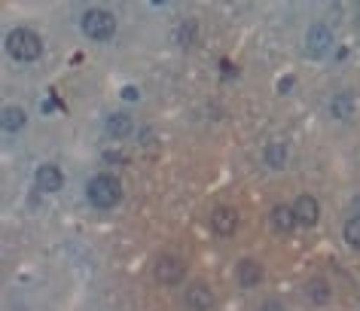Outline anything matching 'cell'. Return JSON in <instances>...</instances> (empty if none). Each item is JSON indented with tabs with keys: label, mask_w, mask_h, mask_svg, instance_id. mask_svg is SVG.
I'll use <instances>...</instances> for the list:
<instances>
[{
	"label": "cell",
	"mask_w": 360,
	"mask_h": 311,
	"mask_svg": "<svg viewBox=\"0 0 360 311\" xmlns=\"http://www.w3.org/2000/svg\"><path fill=\"white\" fill-rule=\"evenodd\" d=\"M34 183H37L40 192L52 195V192H61V186H65V174H61L58 165H40L37 174H34Z\"/></svg>",
	"instance_id": "7"
},
{
	"label": "cell",
	"mask_w": 360,
	"mask_h": 311,
	"mask_svg": "<svg viewBox=\"0 0 360 311\" xmlns=\"http://www.w3.org/2000/svg\"><path fill=\"white\" fill-rule=\"evenodd\" d=\"M342 238H345V244L351 247V251H360V214L345 220V226H342Z\"/></svg>",
	"instance_id": "17"
},
{
	"label": "cell",
	"mask_w": 360,
	"mask_h": 311,
	"mask_svg": "<svg viewBox=\"0 0 360 311\" xmlns=\"http://www.w3.org/2000/svg\"><path fill=\"white\" fill-rule=\"evenodd\" d=\"M153 274H156V281H159V284L171 287V284H180V281H183V274H187V265H183L180 256L165 253V256H159V260H156Z\"/></svg>",
	"instance_id": "5"
},
{
	"label": "cell",
	"mask_w": 360,
	"mask_h": 311,
	"mask_svg": "<svg viewBox=\"0 0 360 311\" xmlns=\"http://www.w3.org/2000/svg\"><path fill=\"white\" fill-rule=\"evenodd\" d=\"M122 98H126V101H140V88L138 86H122Z\"/></svg>",
	"instance_id": "19"
},
{
	"label": "cell",
	"mask_w": 360,
	"mask_h": 311,
	"mask_svg": "<svg viewBox=\"0 0 360 311\" xmlns=\"http://www.w3.org/2000/svg\"><path fill=\"white\" fill-rule=\"evenodd\" d=\"M174 40H178V46L189 49L192 40H196V22H192V19H183V22L178 25V31H174Z\"/></svg>",
	"instance_id": "18"
},
{
	"label": "cell",
	"mask_w": 360,
	"mask_h": 311,
	"mask_svg": "<svg viewBox=\"0 0 360 311\" xmlns=\"http://www.w3.org/2000/svg\"><path fill=\"white\" fill-rule=\"evenodd\" d=\"M293 214H296V223L300 226H314L321 220V201L314 195L302 192L300 199L293 201Z\"/></svg>",
	"instance_id": "6"
},
{
	"label": "cell",
	"mask_w": 360,
	"mask_h": 311,
	"mask_svg": "<svg viewBox=\"0 0 360 311\" xmlns=\"http://www.w3.org/2000/svg\"><path fill=\"white\" fill-rule=\"evenodd\" d=\"M305 296L312 299V305H330V302H333V287H330V281L312 278L309 284H305Z\"/></svg>",
	"instance_id": "15"
},
{
	"label": "cell",
	"mask_w": 360,
	"mask_h": 311,
	"mask_svg": "<svg viewBox=\"0 0 360 311\" xmlns=\"http://www.w3.org/2000/svg\"><path fill=\"white\" fill-rule=\"evenodd\" d=\"M235 274H239V284L244 290H253L257 284H262V265L257 260H241Z\"/></svg>",
	"instance_id": "14"
},
{
	"label": "cell",
	"mask_w": 360,
	"mask_h": 311,
	"mask_svg": "<svg viewBox=\"0 0 360 311\" xmlns=\"http://www.w3.org/2000/svg\"><path fill=\"white\" fill-rule=\"evenodd\" d=\"M214 290L208 287V284H192V287L187 290V305L192 311H211L214 308Z\"/></svg>",
	"instance_id": "12"
},
{
	"label": "cell",
	"mask_w": 360,
	"mask_h": 311,
	"mask_svg": "<svg viewBox=\"0 0 360 311\" xmlns=\"http://www.w3.org/2000/svg\"><path fill=\"white\" fill-rule=\"evenodd\" d=\"M0 119H4V131H10V135H19L28 126V113L22 107H4V117Z\"/></svg>",
	"instance_id": "16"
},
{
	"label": "cell",
	"mask_w": 360,
	"mask_h": 311,
	"mask_svg": "<svg viewBox=\"0 0 360 311\" xmlns=\"http://www.w3.org/2000/svg\"><path fill=\"white\" fill-rule=\"evenodd\" d=\"M272 226H275V232L281 235H287V232H293L296 226V214H293V204H275L272 208Z\"/></svg>",
	"instance_id": "13"
},
{
	"label": "cell",
	"mask_w": 360,
	"mask_h": 311,
	"mask_svg": "<svg viewBox=\"0 0 360 311\" xmlns=\"http://www.w3.org/2000/svg\"><path fill=\"white\" fill-rule=\"evenodd\" d=\"M6 52L19 65H34L43 58V37L31 28H13L6 34Z\"/></svg>",
	"instance_id": "1"
},
{
	"label": "cell",
	"mask_w": 360,
	"mask_h": 311,
	"mask_svg": "<svg viewBox=\"0 0 360 311\" xmlns=\"http://www.w3.org/2000/svg\"><path fill=\"white\" fill-rule=\"evenodd\" d=\"M354 113H357V98H354V92H339V95H333V101H330V117H333V119L351 122V119H354Z\"/></svg>",
	"instance_id": "9"
},
{
	"label": "cell",
	"mask_w": 360,
	"mask_h": 311,
	"mask_svg": "<svg viewBox=\"0 0 360 311\" xmlns=\"http://www.w3.org/2000/svg\"><path fill=\"white\" fill-rule=\"evenodd\" d=\"M260 311H287V308L281 305V302H262V305H260Z\"/></svg>",
	"instance_id": "20"
},
{
	"label": "cell",
	"mask_w": 360,
	"mask_h": 311,
	"mask_svg": "<svg viewBox=\"0 0 360 311\" xmlns=\"http://www.w3.org/2000/svg\"><path fill=\"white\" fill-rule=\"evenodd\" d=\"M211 229H214L217 235H232L235 229H239V211L229 208V204L214 208V214H211Z\"/></svg>",
	"instance_id": "8"
},
{
	"label": "cell",
	"mask_w": 360,
	"mask_h": 311,
	"mask_svg": "<svg viewBox=\"0 0 360 311\" xmlns=\"http://www.w3.org/2000/svg\"><path fill=\"white\" fill-rule=\"evenodd\" d=\"M104 131H107L113 140H126L135 135V119H131L128 113H110V117L104 119Z\"/></svg>",
	"instance_id": "11"
},
{
	"label": "cell",
	"mask_w": 360,
	"mask_h": 311,
	"mask_svg": "<svg viewBox=\"0 0 360 311\" xmlns=\"http://www.w3.org/2000/svg\"><path fill=\"white\" fill-rule=\"evenodd\" d=\"M86 199H89V204H92V208H98V211L116 208L119 199H122V183H119V177L110 174V171L95 174L92 180L86 183Z\"/></svg>",
	"instance_id": "2"
},
{
	"label": "cell",
	"mask_w": 360,
	"mask_h": 311,
	"mask_svg": "<svg viewBox=\"0 0 360 311\" xmlns=\"http://www.w3.org/2000/svg\"><path fill=\"white\" fill-rule=\"evenodd\" d=\"M333 43H336V37H333L330 25H324V22L312 25V28L305 31V52H309L312 58H324V55H330Z\"/></svg>",
	"instance_id": "4"
},
{
	"label": "cell",
	"mask_w": 360,
	"mask_h": 311,
	"mask_svg": "<svg viewBox=\"0 0 360 311\" xmlns=\"http://www.w3.org/2000/svg\"><path fill=\"white\" fill-rule=\"evenodd\" d=\"M293 86V79L291 77H287V79H281V83H278V92H287V88H291Z\"/></svg>",
	"instance_id": "21"
},
{
	"label": "cell",
	"mask_w": 360,
	"mask_h": 311,
	"mask_svg": "<svg viewBox=\"0 0 360 311\" xmlns=\"http://www.w3.org/2000/svg\"><path fill=\"white\" fill-rule=\"evenodd\" d=\"M287 159H291L287 140H269L266 150H262V162H266V168H272V171H284Z\"/></svg>",
	"instance_id": "10"
},
{
	"label": "cell",
	"mask_w": 360,
	"mask_h": 311,
	"mask_svg": "<svg viewBox=\"0 0 360 311\" xmlns=\"http://www.w3.org/2000/svg\"><path fill=\"white\" fill-rule=\"evenodd\" d=\"M80 31L86 40L92 43H107L116 37V15L104 6H89L83 15H80Z\"/></svg>",
	"instance_id": "3"
}]
</instances>
